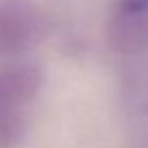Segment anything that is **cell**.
Masks as SVG:
<instances>
[{"label": "cell", "instance_id": "cell-1", "mask_svg": "<svg viewBox=\"0 0 148 148\" xmlns=\"http://www.w3.org/2000/svg\"><path fill=\"white\" fill-rule=\"evenodd\" d=\"M37 16L25 2H7L0 5V52H18L35 37Z\"/></svg>", "mask_w": 148, "mask_h": 148}, {"label": "cell", "instance_id": "cell-3", "mask_svg": "<svg viewBox=\"0 0 148 148\" xmlns=\"http://www.w3.org/2000/svg\"><path fill=\"white\" fill-rule=\"evenodd\" d=\"M23 131L25 124L19 113H0V148H16Z\"/></svg>", "mask_w": 148, "mask_h": 148}, {"label": "cell", "instance_id": "cell-4", "mask_svg": "<svg viewBox=\"0 0 148 148\" xmlns=\"http://www.w3.org/2000/svg\"><path fill=\"white\" fill-rule=\"evenodd\" d=\"M120 9L136 12V14H146L148 12V0H122Z\"/></svg>", "mask_w": 148, "mask_h": 148}, {"label": "cell", "instance_id": "cell-2", "mask_svg": "<svg viewBox=\"0 0 148 148\" xmlns=\"http://www.w3.org/2000/svg\"><path fill=\"white\" fill-rule=\"evenodd\" d=\"M40 87V73L35 66L16 64L0 70V113H18L30 103Z\"/></svg>", "mask_w": 148, "mask_h": 148}]
</instances>
